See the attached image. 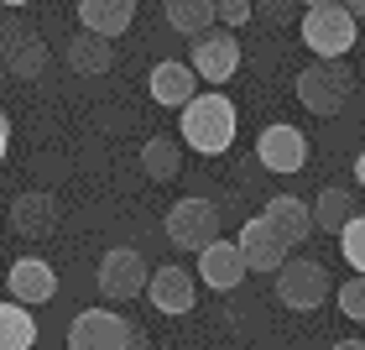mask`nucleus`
Returning <instances> with one entry per match:
<instances>
[{
  "instance_id": "nucleus-13",
  "label": "nucleus",
  "mask_w": 365,
  "mask_h": 350,
  "mask_svg": "<svg viewBox=\"0 0 365 350\" xmlns=\"http://www.w3.org/2000/svg\"><path fill=\"white\" fill-rule=\"evenodd\" d=\"M146 89H152L157 105L168 110H188L198 99V74L188 69V58H162L152 74H146Z\"/></svg>"
},
{
  "instance_id": "nucleus-27",
  "label": "nucleus",
  "mask_w": 365,
  "mask_h": 350,
  "mask_svg": "<svg viewBox=\"0 0 365 350\" xmlns=\"http://www.w3.org/2000/svg\"><path fill=\"white\" fill-rule=\"evenodd\" d=\"M21 37H26V26H21V21H11V16H0V53H11V47L21 42Z\"/></svg>"
},
{
  "instance_id": "nucleus-10",
  "label": "nucleus",
  "mask_w": 365,
  "mask_h": 350,
  "mask_svg": "<svg viewBox=\"0 0 365 350\" xmlns=\"http://www.w3.org/2000/svg\"><path fill=\"white\" fill-rule=\"evenodd\" d=\"M256 162L267 173H282V178H292V173H303L308 168V136L297 126H287V121H277V126H267L256 136Z\"/></svg>"
},
{
  "instance_id": "nucleus-28",
  "label": "nucleus",
  "mask_w": 365,
  "mask_h": 350,
  "mask_svg": "<svg viewBox=\"0 0 365 350\" xmlns=\"http://www.w3.org/2000/svg\"><path fill=\"white\" fill-rule=\"evenodd\" d=\"M6 152H11V115L0 110V162H6Z\"/></svg>"
},
{
  "instance_id": "nucleus-7",
  "label": "nucleus",
  "mask_w": 365,
  "mask_h": 350,
  "mask_svg": "<svg viewBox=\"0 0 365 350\" xmlns=\"http://www.w3.org/2000/svg\"><path fill=\"white\" fill-rule=\"evenodd\" d=\"M188 69L198 79H209L214 89L230 84V79L240 74V37L230 26H209L204 37H193V47H188Z\"/></svg>"
},
{
  "instance_id": "nucleus-1",
  "label": "nucleus",
  "mask_w": 365,
  "mask_h": 350,
  "mask_svg": "<svg viewBox=\"0 0 365 350\" xmlns=\"http://www.w3.org/2000/svg\"><path fill=\"white\" fill-rule=\"evenodd\" d=\"M235 131H240V110L214 89V94H198L188 110H178V136L188 152L198 157H225L235 146Z\"/></svg>"
},
{
  "instance_id": "nucleus-31",
  "label": "nucleus",
  "mask_w": 365,
  "mask_h": 350,
  "mask_svg": "<svg viewBox=\"0 0 365 350\" xmlns=\"http://www.w3.org/2000/svg\"><path fill=\"white\" fill-rule=\"evenodd\" d=\"M355 183H360V194H365V152L355 157Z\"/></svg>"
},
{
  "instance_id": "nucleus-15",
  "label": "nucleus",
  "mask_w": 365,
  "mask_h": 350,
  "mask_svg": "<svg viewBox=\"0 0 365 350\" xmlns=\"http://www.w3.org/2000/svg\"><path fill=\"white\" fill-rule=\"evenodd\" d=\"M11 230L16 236H53L58 230V199L47 194V189H26V194H16V204H11Z\"/></svg>"
},
{
  "instance_id": "nucleus-24",
  "label": "nucleus",
  "mask_w": 365,
  "mask_h": 350,
  "mask_svg": "<svg viewBox=\"0 0 365 350\" xmlns=\"http://www.w3.org/2000/svg\"><path fill=\"white\" fill-rule=\"evenodd\" d=\"M339 251H344V261H350V272L365 277V214H355V220L339 230Z\"/></svg>"
},
{
  "instance_id": "nucleus-16",
  "label": "nucleus",
  "mask_w": 365,
  "mask_h": 350,
  "mask_svg": "<svg viewBox=\"0 0 365 350\" xmlns=\"http://www.w3.org/2000/svg\"><path fill=\"white\" fill-rule=\"evenodd\" d=\"M136 21V0H78V26L94 37H125Z\"/></svg>"
},
{
  "instance_id": "nucleus-6",
  "label": "nucleus",
  "mask_w": 365,
  "mask_h": 350,
  "mask_svg": "<svg viewBox=\"0 0 365 350\" xmlns=\"http://www.w3.org/2000/svg\"><path fill=\"white\" fill-rule=\"evenodd\" d=\"M99 298L105 304H130V298H146V282H152V266H146L141 251H130V246H115V251L99 256Z\"/></svg>"
},
{
  "instance_id": "nucleus-5",
  "label": "nucleus",
  "mask_w": 365,
  "mask_h": 350,
  "mask_svg": "<svg viewBox=\"0 0 365 350\" xmlns=\"http://www.w3.org/2000/svg\"><path fill=\"white\" fill-rule=\"evenodd\" d=\"M303 47L313 58H324V63H334V58H344L355 47V37H360V21L344 6H329V11H303Z\"/></svg>"
},
{
  "instance_id": "nucleus-26",
  "label": "nucleus",
  "mask_w": 365,
  "mask_h": 350,
  "mask_svg": "<svg viewBox=\"0 0 365 350\" xmlns=\"http://www.w3.org/2000/svg\"><path fill=\"white\" fill-rule=\"evenodd\" d=\"M251 16H256V6H251V0H220V26H230V31H235V26H245V21H251Z\"/></svg>"
},
{
  "instance_id": "nucleus-9",
  "label": "nucleus",
  "mask_w": 365,
  "mask_h": 350,
  "mask_svg": "<svg viewBox=\"0 0 365 350\" xmlns=\"http://www.w3.org/2000/svg\"><path fill=\"white\" fill-rule=\"evenodd\" d=\"M240 256H245L251 272H282V266L292 261V241L282 236L267 214H251V220L240 225Z\"/></svg>"
},
{
  "instance_id": "nucleus-21",
  "label": "nucleus",
  "mask_w": 365,
  "mask_h": 350,
  "mask_svg": "<svg viewBox=\"0 0 365 350\" xmlns=\"http://www.w3.org/2000/svg\"><path fill=\"white\" fill-rule=\"evenodd\" d=\"M37 345V319L26 304H0V350H31Z\"/></svg>"
},
{
  "instance_id": "nucleus-11",
  "label": "nucleus",
  "mask_w": 365,
  "mask_h": 350,
  "mask_svg": "<svg viewBox=\"0 0 365 350\" xmlns=\"http://www.w3.org/2000/svg\"><path fill=\"white\" fill-rule=\"evenodd\" d=\"M146 304H152L157 314H173V319L193 314V304H198L193 272H188V266H178V261L157 266V272H152V282H146Z\"/></svg>"
},
{
  "instance_id": "nucleus-17",
  "label": "nucleus",
  "mask_w": 365,
  "mask_h": 350,
  "mask_svg": "<svg viewBox=\"0 0 365 350\" xmlns=\"http://www.w3.org/2000/svg\"><path fill=\"white\" fill-rule=\"evenodd\" d=\"M261 214H267V220H272L292 246H303L313 230H319V225H313V204H303V199H292V194H272Z\"/></svg>"
},
{
  "instance_id": "nucleus-20",
  "label": "nucleus",
  "mask_w": 365,
  "mask_h": 350,
  "mask_svg": "<svg viewBox=\"0 0 365 350\" xmlns=\"http://www.w3.org/2000/svg\"><path fill=\"white\" fill-rule=\"evenodd\" d=\"M68 69L78 74H110L115 69V47L110 37H94V31H73V42H68Z\"/></svg>"
},
{
  "instance_id": "nucleus-19",
  "label": "nucleus",
  "mask_w": 365,
  "mask_h": 350,
  "mask_svg": "<svg viewBox=\"0 0 365 350\" xmlns=\"http://www.w3.org/2000/svg\"><path fill=\"white\" fill-rule=\"evenodd\" d=\"M355 214H360V209H355V194L344 189V183H324L319 199H313V225H319L324 236H339Z\"/></svg>"
},
{
  "instance_id": "nucleus-2",
  "label": "nucleus",
  "mask_w": 365,
  "mask_h": 350,
  "mask_svg": "<svg viewBox=\"0 0 365 350\" xmlns=\"http://www.w3.org/2000/svg\"><path fill=\"white\" fill-rule=\"evenodd\" d=\"M68 350H146V329L120 309H84L68 324Z\"/></svg>"
},
{
  "instance_id": "nucleus-33",
  "label": "nucleus",
  "mask_w": 365,
  "mask_h": 350,
  "mask_svg": "<svg viewBox=\"0 0 365 350\" xmlns=\"http://www.w3.org/2000/svg\"><path fill=\"white\" fill-rule=\"evenodd\" d=\"M0 6H6V11H16V6H31V0H0Z\"/></svg>"
},
{
  "instance_id": "nucleus-23",
  "label": "nucleus",
  "mask_w": 365,
  "mask_h": 350,
  "mask_svg": "<svg viewBox=\"0 0 365 350\" xmlns=\"http://www.w3.org/2000/svg\"><path fill=\"white\" fill-rule=\"evenodd\" d=\"M6 69L16 79H42V69H47V42L37 37V31H26V37L6 53Z\"/></svg>"
},
{
  "instance_id": "nucleus-14",
  "label": "nucleus",
  "mask_w": 365,
  "mask_h": 350,
  "mask_svg": "<svg viewBox=\"0 0 365 350\" xmlns=\"http://www.w3.org/2000/svg\"><path fill=\"white\" fill-rule=\"evenodd\" d=\"M245 256H240V241H214L198 251V277H204V288L214 293H230V288H240L245 282Z\"/></svg>"
},
{
  "instance_id": "nucleus-32",
  "label": "nucleus",
  "mask_w": 365,
  "mask_h": 350,
  "mask_svg": "<svg viewBox=\"0 0 365 350\" xmlns=\"http://www.w3.org/2000/svg\"><path fill=\"white\" fill-rule=\"evenodd\" d=\"M334 350H365V340H339Z\"/></svg>"
},
{
  "instance_id": "nucleus-25",
  "label": "nucleus",
  "mask_w": 365,
  "mask_h": 350,
  "mask_svg": "<svg viewBox=\"0 0 365 350\" xmlns=\"http://www.w3.org/2000/svg\"><path fill=\"white\" fill-rule=\"evenodd\" d=\"M334 304H339V314H344V319L365 324V277H350V282H339Z\"/></svg>"
},
{
  "instance_id": "nucleus-3",
  "label": "nucleus",
  "mask_w": 365,
  "mask_h": 350,
  "mask_svg": "<svg viewBox=\"0 0 365 350\" xmlns=\"http://www.w3.org/2000/svg\"><path fill=\"white\" fill-rule=\"evenodd\" d=\"M297 99H303V110H313V115H339L344 105H350V94H355V69L344 58H334V63H313V69H303L297 74Z\"/></svg>"
},
{
  "instance_id": "nucleus-29",
  "label": "nucleus",
  "mask_w": 365,
  "mask_h": 350,
  "mask_svg": "<svg viewBox=\"0 0 365 350\" xmlns=\"http://www.w3.org/2000/svg\"><path fill=\"white\" fill-rule=\"evenodd\" d=\"M344 11H350L355 21H365V0H344Z\"/></svg>"
},
{
  "instance_id": "nucleus-12",
  "label": "nucleus",
  "mask_w": 365,
  "mask_h": 350,
  "mask_svg": "<svg viewBox=\"0 0 365 350\" xmlns=\"http://www.w3.org/2000/svg\"><path fill=\"white\" fill-rule=\"evenodd\" d=\"M6 288H11L16 304L37 309V304H53L58 298V272H53V261H42V256H16L11 272H6Z\"/></svg>"
},
{
  "instance_id": "nucleus-18",
  "label": "nucleus",
  "mask_w": 365,
  "mask_h": 350,
  "mask_svg": "<svg viewBox=\"0 0 365 350\" xmlns=\"http://www.w3.org/2000/svg\"><path fill=\"white\" fill-rule=\"evenodd\" d=\"M162 16H168L173 31H182L193 42L209 26H220V0H162Z\"/></svg>"
},
{
  "instance_id": "nucleus-22",
  "label": "nucleus",
  "mask_w": 365,
  "mask_h": 350,
  "mask_svg": "<svg viewBox=\"0 0 365 350\" xmlns=\"http://www.w3.org/2000/svg\"><path fill=\"white\" fill-rule=\"evenodd\" d=\"M141 168H146V178H157V183L178 178V168H182L178 141H173V136H152V141L141 146Z\"/></svg>"
},
{
  "instance_id": "nucleus-30",
  "label": "nucleus",
  "mask_w": 365,
  "mask_h": 350,
  "mask_svg": "<svg viewBox=\"0 0 365 350\" xmlns=\"http://www.w3.org/2000/svg\"><path fill=\"white\" fill-rule=\"evenodd\" d=\"M308 11H329V6H344V0H303Z\"/></svg>"
},
{
  "instance_id": "nucleus-4",
  "label": "nucleus",
  "mask_w": 365,
  "mask_h": 350,
  "mask_svg": "<svg viewBox=\"0 0 365 350\" xmlns=\"http://www.w3.org/2000/svg\"><path fill=\"white\" fill-rule=\"evenodd\" d=\"M168 241L178 251H204V246L220 241V204L204 194H188L168 209Z\"/></svg>"
},
{
  "instance_id": "nucleus-8",
  "label": "nucleus",
  "mask_w": 365,
  "mask_h": 350,
  "mask_svg": "<svg viewBox=\"0 0 365 350\" xmlns=\"http://www.w3.org/2000/svg\"><path fill=\"white\" fill-rule=\"evenodd\" d=\"M277 298H282V309H292V314L324 309V298H329V266L324 261H308V256H292L277 272Z\"/></svg>"
}]
</instances>
